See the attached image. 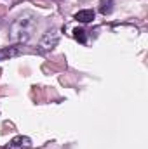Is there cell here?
<instances>
[{"label":"cell","mask_w":148,"mask_h":149,"mask_svg":"<svg viewBox=\"0 0 148 149\" xmlns=\"http://www.w3.org/2000/svg\"><path fill=\"white\" fill-rule=\"evenodd\" d=\"M35 26H37V21L33 16H21L11 26V40L16 43H26L33 35Z\"/></svg>","instance_id":"cell-1"},{"label":"cell","mask_w":148,"mask_h":149,"mask_svg":"<svg viewBox=\"0 0 148 149\" xmlns=\"http://www.w3.org/2000/svg\"><path fill=\"white\" fill-rule=\"evenodd\" d=\"M58 42H59V30H58V28H52V30L45 31L44 37L40 38V42H38V50H40V52H49V50H52V49L58 45Z\"/></svg>","instance_id":"cell-2"},{"label":"cell","mask_w":148,"mask_h":149,"mask_svg":"<svg viewBox=\"0 0 148 149\" xmlns=\"http://www.w3.org/2000/svg\"><path fill=\"white\" fill-rule=\"evenodd\" d=\"M21 47L19 45H14V47H5V49H2L0 50V61H7V59H11V57H16V56H19L21 54Z\"/></svg>","instance_id":"cell-3"},{"label":"cell","mask_w":148,"mask_h":149,"mask_svg":"<svg viewBox=\"0 0 148 149\" xmlns=\"http://www.w3.org/2000/svg\"><path fill=\"white\" fill-rule=\"evenodd\" d=\"M75 19L80 21V23H91L94 19V10L92 9H84V10H78L75 14Z\"/></svg>","instance_id":"cell-4"},{"label":"cell","mask_w":148,"mask_h":149,"mask_svg":"<svg viewBox=\"0 0 148 149\" xmlns=\"http://www.w3.org/2000/svg\"><path fill=\"white\" fill-rule=\"evenodd\" d=\"M30 146H32V141L23 135H18L9 142V148H30Z\"/></svg>","instance_id":"cell-5"},{"label":"cell","mask_w":148,"mask_h":149,"mask_svg":"<svg viewBox=\"0 0 148 149\" xmlns=\"http://www.w3.org/2000/svg\"><path fill=\"white\" fill-rule=\"evenodd\" d=\"M111 9H113V0H101V3H99V10H101V14H110Z\"/></svg>","instance_id":"cell-6"},{"label":"cell","mask_w":148,"mask_h":149,"mask_svg":"<svg viewBox=\"0 0 148 149\" xmlns=\"http://www.w3.org/2000/svg\"><path fill=\"white\" fill-rule=\"evenodd\" d=\"M73 37L77 38L80 43H85V31H84V30H78V28L73 30Z\"/></svg>","instance_id":"cell-7"}]
</instances>
